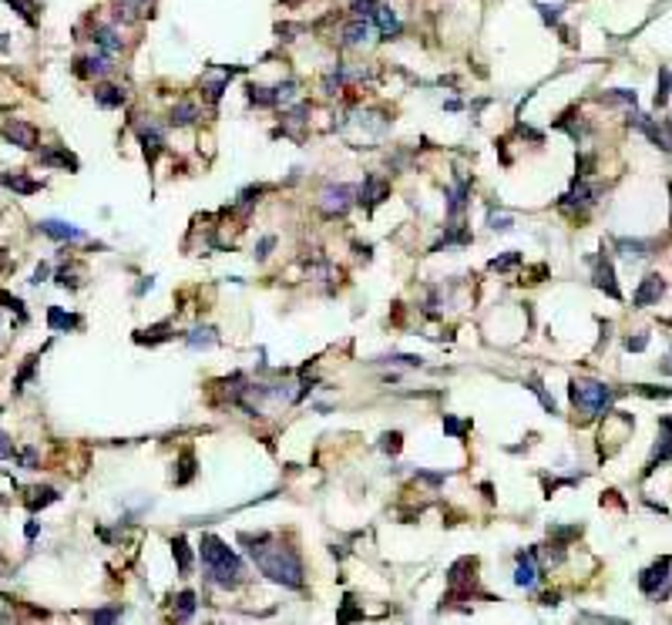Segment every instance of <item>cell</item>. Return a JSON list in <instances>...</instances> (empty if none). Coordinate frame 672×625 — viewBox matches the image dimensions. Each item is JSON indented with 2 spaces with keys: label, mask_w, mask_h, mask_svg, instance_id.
Masks as SVG:
<instances>
[{
  "label": "cell",
  "mask_w": 672,
  "mask_h": 625,
  "mask_svg": "<svg viewBox=\"0 0 672 625\" xmlns=\"http://www.w3.org/2000/svg\"><path fill=\"white\" fill-rule=\"evenodd\" d=\"M373 20H377V27H380V37H397L400 34V17L390 11V7H383V4H377L373 7Z\"/></svg>",
  "instance_id": "8fae6325"
},
{
  "label": "cell",
  "mask_w": 672,
  "mask_h": 625,
  "mask_svg": "<svg viewBox=\"0 0 672 625\" xmlns=\"http://www.w3.org/2000/svg\"><path fill=\"white\" fill-rule=\"evenodd\" d=\"M4 138H7V141H14L17 148H27V152L37 148V128L27 124V122H17V118L4 124Z\"/></svg>",
  "instance_id": "5b68a950"
},
{
  "label": "cell",
  "mask_w": 672,
  "mask_h": 625,
  "mask_svg": "<svg viewBox=\"0 0 672 625\" xmlns=\"http://www.w3.org/2000/svg\"><path fill=\"white\" fill-rule=\"evenodd\" d=\"M444 430H447V434H454V437H460L467 427H464L460 420H454V417H444Z\"/></svg>",
  "instance_id": "4dcf8cb0"
},
{
  "label": "cell",
  "mask_w": 672,
  "mask_h": 625,
  "mask_svg": "<svg viewBox=\"0 0 672 625\" xmlns=\"http://www.w3.org/2000/svg\"><path fill=\"white\" fill-rule=\"evenodd\" d=\"M669 458H672V420L666 417V420H662V437H659L656 451H652V460H649V471H652L656 464H662V460H669Z\"/></svg>",
  "instance_id": "4fadbf2b"
},
{
  "label": "cell",
  "mask_w": 672,
  "mask_h": 625,
  "mask_svg": "<svg viewBox=\"0 0 672 625\" xmlns=\"http://www.w3.org/2000/svg\"><path fill=\"white\" fill-rule=\"evenodd\" d=\"M81 77H88V75H94V77H101V75H108L111 71V54H105V51H98V54H91V58H77V67H75Z\"/></svg>",
  "instance_id": "9c48e42d"
},
{
  "label": "cell",
  "mask_w": 672,
  "mask_h": 625,
  "mask_svg": "<svg viewBox=\"0 0 672 625\" xmlns=\"http://www.w3.org/2000/svg\"><path fill=\"white\" fill-rule=\"evenodd\" d=\"M383 451L397 454V451H400V434H383Z\"/></svg>",
  "instance_id": "1f68e13d"
},
{
  "label": "cell",
  "mask_w": 672,
  "mask_h": 625,
  "mask_svg": "<svg viewBox=\"0 0 672 625\" xmlns=\"http://www.w3.org/2000/svg\"><path fill=\"white\" fill-rule=\"evenodd\" d=\"M41 165H61V168H71V172H77V162L71 158V155L64 152V148H58V152H44L41 155Z\"/></svg>",
  "instance_id": "ffe728a7"
},
{
  "label": "cell",
  "mask_w": 672,
  "mask_h": 625,
  "mask_svg": "<svg viewBox=\"0 0 672 625\" xmlns=\"http://www.w3.org/2000/svg\"><path fill=\"white\" fill-rule=\"evenodd\" d=\"M515 581H518L521 588H531L538 581V568H535V551H528V555H521L518 562V572H515Z\"/></svg>",
  "instance_id": "5bb4252c"
},
{
  "label": "cell",
  "mask_w": 672,
  "mask_h": 625,
  "mask_svg": "<svg viewBox=\"0 0 672 625\" xmlns=\"http://www.w3.org/2000/svg\"><path fill=\"white\" fill-rule=\"evenodd\" d=\"M41 232L51 236V239H58V243H67V239H81V236H84L77 226H67L61 219H44V222H41Z\"/></svg>",
  "instance_id": "30bf717a"
},
{
  "label": "cell",
  "mask_w": 672,
  "mask_h": 625,
  "mask_svg": "<svg viewBox=\"0 0 672 625\" xmlns=\"http://www.w3.org/2000/svg\"><path fill=\"white\" fill-rule=\"evenodd\" d=\"M252 558L262 575H269L273 581L286 588H303V562L296 558V551L283 548V545H259V548L252 545Z\"/></svg>",
  "instance_id": "7a4b0ae2"
},
{
  "label": "cell",
  "mask_w": 672,
  "mask_h": 625,
  "mask_svg": "<svg viewBox=\"0 0 672 625\" xmlns=\"http://www.w3.org/2000/svg\"><path fill=\"white\" fill-rule=\"evenodd\" d=\"M635 124H639L645 135L656 141L662 152H672V122H662V124H656V122H645L642 115H635Z\"/></svg>",
  "instance_id": "8992f818"
},
{
  "label": "cell",
  "mask_w": 672,
  "mask_h": 625,
  "mask_svg": "<svg viewBox=\"0 0 672 625\" xmlns=\"http://www.w3.org/2000/svg\"><path fill=\"white\" fill-rule=\"evenodd\" d=\"M619 249H622V256H626V259H642V256H649V252H645L649 245H645V243H628V239H622Z\"/></svg>",
  "instance_id": "603a6c76"
},
{
  "label": "cell",
  "mask_w": 672,
  "mask_h": 625,
  "mask_svg": "<svg viewBox=\"0 0 672 625\" xmlns=\"http://www.w3.org/2000/svg\"><path fill=\"white\" fill-rule=\"evenodd\" d=\"M192 477V454H182V474H179V484H185Z\"/></svg>",
  "instance_id": "d6a6232c"
},
{
  "label": "cell",
  "mask_w": 672,
  "mask_h": 625,
  "mask_svg": "<svg viewBox=\"0 0 672 625\" xmlns=\"http://www.w3.org/2000/svg\"><path fill=\"white\" fill-rule=\"evenodd\" d=\"M538 11H541V17H545L548 24H558V11H562V4H555V7H548V4H538Z\"/></svg>",
  "instance_id": "f546056e"
},
{
  "label": "cell",
  "mask_w": 672,
  "mask_h": 625,
  "mask_svg": "<svg viewBox=\"0 0 672 625\" xmlns=\"http://www.w3.org/2000/svg\"><path fill=\"white\" fill-rule=\"evenodd\" d=\"M592 279H595L598 290H605L612 296V299H619L622 296V290H619V283H615V269H612L609 259H598L595 262V273H592Z\"/></svg>",
  "instance_id": "ba28073f"
},
{
  "label": "cell",
  "mask_w": 672,
  "mask_h": 625,
  "mask_svg": "<svg viewBox=\"0 0 672 625\" xmlns=\"http://www.w3.org/2000/svg\"><path fill=\"white\" fill-rule=\"evenodd\" d=\"M0 458H11V444H0Z\"/></svg>",
  "instance_id": "8d00e7d4"
},
{
  "label": "cell",
  "mask_w": 672,
  "mask_h": 625,
  "mask_svg": "<svg viewBox=\"0 0 672 625\" xmlns=\"http://www.w3.org/2000/svg\"><path fill=\"white\" fill-rule=\"evenodd\" d=\"M172 548H175V558H179V572H182V575H188V572H192V555H188V545H185V538H175V541H172Z\"/></svg>",
  "instance_id": "7402d4cb"
},
{
  "label": "cell",
  "mask_w": 672,
  "mask_h": 625,
  "mask_svg": "<svg viewBox=\"0 0 672 625\" xmlns=\"http://www.w3.org/2000/svg\"><path fill=\"white\" fill-rule=\"evenodd\" d=\"M568 394L575 400V407H581L585 413H605L612 404V397H615V390H612L609 383H598V380H575Z\"/></svg>",
  "instance_id": "3957f363"
},
{
  "label": "cell",
  "mask_w": 672,
  "mask_h": 625,
  "mask_svg": "<svg viewBox=\"0 0 672 625\" xmlns=\"http://www.w3.org/2000/svg\"><path fill=\"white\" fill-rule=\"evenodd\" d=\"M0 182L7 185V188H17V192H24V195H31V192H37L41 185L31 182V179H24V175H4Z\"/></svg>",
  "instance_id": "44dd1931"
},
{
  "label": "cell",
  "mask_w": 672,
  "mask_h": 625,
  "mask_svg": "<svg viewBox=\"0 0 672 625\" xmlns=\"http://www.w3.org/2000/svg\"><path fill=\"white\" fill-rule=\"evenodd\" d=\"M645 343H649V336H635V340L628 336V343H626V347H628V350H645Z\"/></svg>",
  "instance_id": "836d02e7"
},
{
  "label": "cell",
  "mask_w": 672,
  "mask_h": 625,
  "mask_svg": "<svg viewBox=\"0 0 672 625\" xmlns=\"http://www.w3.org/2000/svg\"><path fill=\"white\" fill-rule=\"evenodd\" d=\"M350 195H353V188L350 185H330L326 192H323V212L326 215H343L347 209H350Z\"/></svg>",
  "instance_id": "277c9868"
},
{
  "label": "cell",
  "mask_w": 672,
  "mask_h": 625,
  "mask_svg": "<svg viewBox=\"0 0 672 625\" xmlns=\"http://www.w3.org/2000/svg\"><path fill=\"white\" fill-rule=\"evenodd\" d=\"M94 101L101 108H122L124 105V91L122 88H115V84H101L98 91H94Z\"/></svg>",
  "instance_id": "e0dca14e"
},
{
  "label": "cell",
  "mask_w": 672,
  "mask_h": 625,
  "mask_svg": "<svg viewBox=\"0 0 672 625\" xmlns=\"http://www.w3.org/2000/svg\"><path fill=\"white\" fill-rule=\"evenodd\" d=\"M91 41L101 47L105 54H115V51H122V37L115 34V27H94V31H91Z\"/></svg>",
  "instance_id": "9a60e30c"
},
{
  "label": "cell",
  "mask_w": 672,
  "mask_h": 625,
  "mask_svg": "<svg viewBox=\"0 0 672 625\" xmlns=\"http://www.w3.org/2000/svg\"><path fill=\"white\" fill-rule=\"evenodd\" d=\"M199 118V108L192 105V101H179V105L172 108V124H192Z\"/></svg>",
  "instance_id": "ac0fdd59"
},
{
  "label": "cell",
  "mask_w": 672,
  "mask_h": 625,
  "mask_svg": "<svg viewBox=\"0 0 672 625\" xmlns=\"http://www.w3.org/2000/svg\"><path fill=\"white\" fill-rule=\"evenodd\" d=\"M91 619H94V622H115V619H118V612H94Z\"/></svg>",
  "instance_id": "e575fe53"
},
{
  "label": "cell",
  "mask_w": 672,
  "mask_h": 625,
  "mask_svg": "<svg viewBox=\"0 0 672 625\" xmlns=\"http://www.w3.org/2000/svg\"><path fill=\"white\" fill-rule=\"evenodd\" d=\"M138 138H141V145H145V155H148V162H155V155L162 152V128L158 124H138Z\"/></svg>",
  "instance_id": "7c38bea8"
},
{
  "label": "cell",
  "mask_w": 672,
  "mask_h": 625,
  "mask_svg": "<svg viewBox=\"0 0 672 625\" xmlns=\"http://www.w3.org/2000/svg\"><path fill=\"white\" fill-rule=\"evenodd\" d=\"M202 565H205V575L212 585L219 588H235L243 581V562L235 551L226 548V541H219L215 534L202 538Z\"/></svg>",
  "instance_id": "6da1fadb"
},
{
  "label": "cell",
  "mask_w": 672,
  "mask_h": 625,
  "mask_svg": "<svg viewBox=\"0 0 672 625\" xmlns=\"http://www.w3.org/2000/svg\"><path fill=\"white\" fill-rule=\"evenodd\" d=\"M47 323L54 326V330H67V326H75V316H67V313H61V309H51L47 313Z\"/></svg>",
  "instance_id": "cb8c5ba5"
},
{
  "label": "cell",
  "mask_w": 672,
  "mask_h": 625,
  "mask_svg": "<svg viewBox=\"0 0 672 625\" xmlns=\"http://www.w3.org/2000/svg\"><path fill=\"white\" fill-rule=\"evenodd\" d=\"M148 4H152V0H118V14H122V11H128V20H131V17H135V11H145Z\"/></svg>",
  "instance_id": "83f0119b"
},
{
  "label": "cell",
  "mask_w": 672,
  "mask_h": 625,
  "mask_svg": "<svg viewBox=\"0 0 672 625\" xmlns=\"http://www.w3.org/2000/svg\"><path fill=\"white\" fill-rule=\"evenodd\" d=\"M662 373H672V353H669V360L662 363Z\"/></svg>",
  "instance_id": "74e56055"
},
{
  "label": "cell",
  "mask_w": 672,
  "mask_h": 625,
  "mask_svg": "<svg viewBox=\"0 0 672 625\" xmlns=\"http://www.w3.org/2000/svg\"><path fill=\"white\" fill-rule=\"evenodd\" d=\"M367 37H370V24L363 20V17H356V20H350V24L343 27V44L356 47V44H363Z\"/></svg>",
  "instance_id": "2e32d148"
},
{
  "label": "cell",
  "mask_w": 672,
  "mask_h": 625,
  "mask_svg": "<svg viewBox=\"0 0 672 625\" xmlns=\"http://www.w3.org/2000/svg\"><path fill=\"white\" fill-rule=\"evenodd\" d=\"M11 7H17V14L24 17L27 24H34V0H7Z\"/></svg>",
  "instance_id": "4316f807"
},
{
  "label": "cell",
  "mask_w": 672,
  "mask_h": 625,
  "mask_svg": "<svg viewBox=\"0 0 672 625\" xmlns=\"http://www.w3.org/2000/svg\"><path fill=\"white\" fill-rule=\"evenodd\" d=\"M518 262H521V256H518V252H511V256H501V259L491 262V269H498V273H501V269H511V266H518Z\"/></svg>",
  "instance_id": "f1b7e54d"
},
{
  "label": "cell",
  "mask_w": 672,
  "mask_h": 625,
  "mask_svg": "<svg viewBox=\"0 0 672 625\" xmlns=\"http://www.w3.org/2000/svg\"><path fill=\"white\" fill-rule=\"evenodd\" d=\"M383 195H387V185L380 179H367V185L360 188V202H367V205H377Z\"/></svg>",
  "instance_id": "d6986e66"
},
{
  "label": "cell",
  "mask_w": 672,
  "mask_h": 625,
  "mask_svg": "<svg viewBox=\"0 0 672 625\" xmlns=\"http://www.w3.org/2000/svg\"><path fill=\"white\" fill-rule=\"evenodd\" d=\"M192 612H195V595L182 592V595H179V619H188Z\"/></svg>",
  "instance_id": "484cf974"
},
{
  "label": "cell",
  "mask_w": 672,
  "mask_h": 625,
  "mask_svg": "<svg viewBox=\"0 0 672 625\" xmlns=\"http://www.w3.org/2000/svg\"><path fill=\"white\" fill-rule=\"evenodd\" d=\"M269 249H273V239H262V243H259V256H266Z\"/></svg>",
  "instance_id": "d590c367"
},
{
  "label": "cell",
  "mask_w": 672,
  "mask_h": 625,
  "mask_svg": "<svg viewBox=\"0 0 672 625\" xmlns=\"http://www.w3.org/2000/svg\"><path fill=\"white\" fill-rule=\"evenodd\" d=\"M662 292H666V283H662L659 276H645V279H642V286L635 290V296H632V303L639 306V309H642V306H652V303H659V296H662Z\"/></svg>",
  "instance_id": "52a82bcc"
},
{
  "label": "cell",
  "mask_w": 672,
  "mask_h": 625,
  "mask_svg": "<svg viewBox=\"0 0 672 625\" xmlns=\"http://www.w3.org/2000/svg\"><path fill=\"white\" fill-rule=\"evenodd\" d=\"M215 343V336H212V330H192V336H188V347H212Z\"/></svg>",
  "instance_id": "d4e9b609"
}]
</instances>
